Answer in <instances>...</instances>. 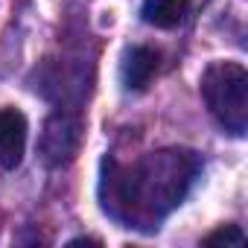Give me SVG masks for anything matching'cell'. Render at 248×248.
I'll use <instances>...</instances> for the list:
<instances>
[{
	"mask_svg": "<svg viewBox=\"0 0 248 248\" xmlns=\"http://www.w3.org/2000/svg\"><path fill=\"white\" fill-rule=\"evenodd\" d=\"M158 62H161V53H158L155 47L138 44V47L126 50L123 64H120L123 88H126V91H143V88L152 82V76L158 73Z\"/></svg>",
	"mask_w": 248,
	"mask_h": 248,
	"instance_id": "obj_5",
	"label": "cell"
},
{
	"mask_svg": "<svg viewBox=\"0 0 248 248\" xmlns=\"http://www.w3.org/2000/svg\"><path fill=\"white\" fill-rule=\"evenodd\" d=\"M27 152V117L18 108H0V170H18Z\"/></svg>",
	"mask_w": 248,
	"mask_h": 248,
	"instance_id": "obj_4",
	"label": "cell"
},
{
	"mask_svg": "<svg viewBox=\"0 0 248 248\" xmlns=\"http://www.w3.org/2000/svg\"><path fill=\"white\" fill-rule=\"evenodd\" d=\"M202 96L207 111L231 135L248 129V73L239 62H213L202 73Z\"/></svg>",
	"mask_w": 248,
	"mask_h": 248,
	"instance_id": "obj_2",
	"label": "cell"
},
{
	"mask_svg": "<svg viewBox=\"0 0 248 248\" xmlns=\"http://www.w3.org/2000/svg\"><path fill=\"white\" fill-rule=\"evenodd\" d=\"M187 6H190V0H143L140 15L146 24H152L158 30H172L184 18Z\"/></svg>",
	"mask_w": 248,
	"mask_h": 248,
	"instance_id": "obj_6",
	"label": "cell"
},
{
	"mask_svg": "<svg viewBox=\"0 0 248 248\" xmlns=\"http://www.w3.org/2000/svg\"><path fill=\"white\" fill-rule=\"evenodd\" d=\"M202 242H204V245H242V242H245V233H242L239 225H222V228H216L213 233H207Z\"/></svg>",
	"mask_w": 248,
	"mask_h": 248,
	"instance_id": "obj_7",
	"label": "cell"
},
{
	"mask_svg": "<svg viewBox=\"0 0 248 248\" xmlns=\"http://www.w3.org/2000/svg\"><path fill=\"white\" fill-rule=\"evenodd\" d=\"M79 143H82L79 117H73L67 111H56L47 117L44 132H41V155L50 167L70 164L79 152Z\"/></svg>",
	"mask_w": 248,
	"mask_h": 248,
	"instance_id": "obj_3",
	"label": "cell"
},
{
	"mask_svg": "<svg viewBox=\"0 0 248 248\" xmlns=\"http://www.w3.org/2000/svg\"><path fill=\"white\" fill-rule=\"evenodd\" d=\"M114 167V164H111ZM196 175V158L184 149H161L138 164L114 172H105V210L114 216L132 222L135 228H155L158 219H164L175 204H181L190 181Z\"/></svg>",
	"mask_w": 248,
	"mask_h": 248,
	"instance_id": "obj_1",
	"label": "cell"
}]
</instances>
